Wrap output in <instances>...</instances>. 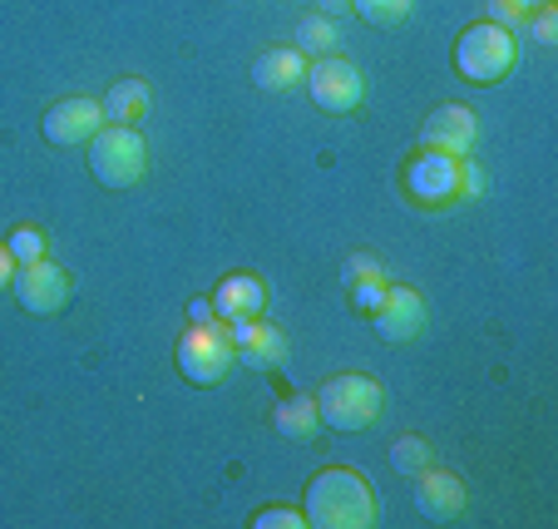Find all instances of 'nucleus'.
<instances>
[{
  "mask_svg": "<svg viewBox=\"0 0 558 529\" xmlns=\"http://www.w3.org/2000/svg\"><path fill=\"white\" fill-rule=\"evenodd\" d=\"M306 525L316 529H371L376 525V495L356 470H316L306 485Z\"/></svg>",
  "mask_w": 558,
  "mask_h": 529,
  "instance_id": "1",
  "label": "nucleus"
},
{
  "mask_svg": "<svg viewBox=\"0 0 558 529\" xmlns=\"http://www.w3.org/2000/svg\"><path fill=\"white\" fill-rule=\"evenodd\" d=\"M519 60V40L514 31L495 21H480L454 40V74H460L464 85H499Z\"/></svg>",
  "mask_w": 558,
  "mask_h": 529,
  "instance_id": "2",
  "label": "nucleus"
},
{
  "mask_svg": "<svg viewBox=\"0 0 558 529\" xmlns=\"http://www.w3.org/2000/svg\"><path fill=\"white\" fill-rule=\"evenodd\" d=\"M312 401H316V416H322L331 431H366V425L380 421L386 392H380V382L361 376V371H347V376L322 382V392H316Z\"/></svg>",
  "mask_w": 558,
  "mask_h": 529,
  "instance_id": "3",
  "label": "nucleus"
},
{
  "mask_svg": "<svg viewBox=\"0 0 558 529\" xmlns=\"http://www.w3.org/2000/svg\"><path fill=\"white\" fill-rule=\"evenodd\" d=\"M148 169V144L134 124H105L89 139V173L105 189H134Z\"/></svg>",
  "mask_w": 558,
  "mask_h": 529,
  "instance_id": "4",
  "label": "nucleus"
},
{
  "mask_svg": "<svg viewBox=\"0 0 558 529\" xmlns=\"http://www.w3.org/2000/svg\"><path fill=\"white\" fill-rule=\"evenodd\" d=\"M238 361V347H232V327L228 322H198L189 327V337L179 341V371L189 376L193 386H218L222 376Z\"/></svg>",
  "mask_w": 558,
  "mask_h": 529,
  "instance_id": "5",
  "label": "nucleus"
},
{
  "mask_svg": "<svg viewBox=\"0 0 558 529\" xmlns=\"http://www.w3.org/2000/svg\"><path fill=\"white\" fill-rule=\"evenodd\" d=\"M306 95L327 115H351L366 99V74L341 55H322L316 64H306Z\"/></svg>",
  "mask_w": 558,
  "mask_h": 529,
  "instance_id": "6",
  "label": "nucleus"
},
{
  "mask_svg": "<svg viewBox=\"0 0 558 529\" xmlns=\"http://www.w3.org/2000/svg\"><path fill=\"white\" fill-rule=\"evenodd\" d=\"M11 287H15V302H21L31 317H54V312H64V302H70V273H64L60 263H50V257L21 263Z\"/></svg>",
  "mask_w": 558,
  "mask_h": 529,
  "instance_id": "7",
  "label": "nucleus"
},
{
  "mask_svg": "<svg viewBox=\"0 0 558 529\" xmlns=\"http://www.w3.org/2000/svg\"><path fill=\"white\" fill-rule=\"evenodd\" d=\"M99 129H105V109H99V99H89V95L60 99V105H50L40 119V134L50 139L54 148H80V144H89Z\"/></svg>",
  "mask_w": 558,
  "mask_h": 529,
  "instance_id": "8",
  "label": "nucleus"
},
{
  "mask_svg": "<svg viewBox=\"0 0 558 529\" xmlns=\"http://www.w3.org/2000/svg\"><path fill=\"white\" fill-rule=\"evenodd\" d=\"M371 327L380 332L386 341H415L425 332V297L415 292V287H390L386 282V297H380V308L371 312Z\"/></svg>",
  "mask_w": 558,
  "mask_h": 529,
  "instance_id": "9",
  "label": "nucleus"
},
{
  "mask_svg": "<svg viewBox=\"0 0 558 529\" xmlns=\"http://www.w3.org/2000/svg\"><path fill=\"white\" fill-rule=\"evenodd\" d=\"M474 134H480V124H474L470 109H464V105H440L421 124V148H435V154L464 159V154L474 148Z\"/></svg>",
  "mask_w": 558,
  "mask_h": 529,
  "instance_id": "10",
  "label": "nucleus"
},
{
  "mask_svg": "<svg viewBox=\"0 0 558 529\" xmlns=\"http://www.w3.org/2000/svg\"><path fill=\"white\" fill-rule=\"evenodd\" d=\"M267 312V287H263V277L257 273H232V277H222V287L213 292V317L218 322H253V317H263Z\"/></svg>",
  "mask_w": 558,
  "mask_h": 529,
  "instance_id": "11",
  "label": "nucleus"
},
{
  "mask_svg": "<svg viewBox=\"0 0 558 529\" xmlns=\"http://www.w3.org/2000/svg\"><path fill=\"white\" fill-rule=\"evenodd\" d=\"M415 509H421L425 519H435V525H445V519H460L464 515V485L460 476H450V470H415Z\"/></svg>",
  "mask_w": 558,
  "mask_h": 529,
  "instance_id": "12",
  "label": "nucleus"
},
{
  "mask_svg": "<svg viewBox=\"0 0 558 529\" xmlns=\"http://www.w3.org/2000/svg\"><path fill=\"white\" fill-rule=\"evenodd\" d=\"M405 189H411L421 203L460 199V159H450V154H435V148H425V159H415L411 169H405Z\"/></svg>",
  "mask_w": 558,
  "mask_h": 529,
  "instance_id": "13",
  "label": "nucleus"
},
{
  "mask_svg": "<svg viewBox=\"0 0 558 529\" xmlns=\"http://www.w3.org/2000/svg\"><path fill=\"white\" fill-rule=\"evenodd\" d=\"M232 347H238V357L247 361V366L257 371H272L287 361V337L282 327H272V322L253 317V322H232Z\"/></svg>",
  "mask_w": 558,
  "mask_h": 529,
  "instance_id": "14",
  "label": "nucleus"
},
{
  "mask_svg": "<svg viewBox=\"0 0 558 529\" xmlns=\"http://www.w3.org/2000/svg\"><path fill=\"white\" fill-rule=\"evenodd\" d=\"M253 85L267 89V95H287V89L306 85V55L302 50H267L253 60Z\"/></svg>",
  "mask_w": 558,
  "mask_h": 529,
  "instance_id": "15",
  "label": "nucleus"
},
{
  "mask_svg": "<svg viewBox=\"0 0 558 529\" xmlns=\"http://www.w3.org/2000/svg\"><path fill=\"white\" fill-rule=\"evenodd\" d=\"M99 109H105V124H134V119L148 115V85L134 80V74H124V80L109 85V95L99 99Z\"/></svg>",
  "mask_w": 558,
  "mask_h": 529,
  "instance_id": "16",
  "label": "nucleus"
},
{
  "mask_svg": "<svg viewBox=\"0 0 558 529\" xmlns=\"http://www.w3.org/2000/svg\"><path fill=\"white\" fill-rule=\"evenodd\" d=\"M272 425L282 435H292V441H316V425H322V416H316L312 396H292V401H282L272 411Z\"/></svg>",
  "mask_w": 558,
  "mask_h": 529,
  "instance_id": "17",
  "label": "nucleus"
},
{
  "mask_svg": "<svg viewBox=\"0 0 558 529\" xmlns=\"http://www.w3.org/2000/svg\"><path fill=\"white\" fill-rule=\"evenodd\" d=\"M337 45H341V31H337V21L331 15H306L302 25H296V50L302 55H337Z\"/></svg>",
  "mask_w": 558,
  "mask_h": 529,
  "instance_id": "18",
  "label": "nucleus"
},
{
  "mask_svg": "<svg viewBox=\"0 0 558 529\" xmlns=\"http://www.w3.org/2000/svg\"><path fill=\"white\" fill-rule=\"evenodd\" d=\"M351 11L371 25H401L411 15V0H351Z\"/></svg>",
  "mask_w": 558,
  "mask_h": 529,
  "instance_id": "19",
  "label": "nucleus"
},
{
  "mask_svg": "<svg viewBox=\"0 0 558 529\" xmlns=\"http://www.w3.org/2000/svg\"><path fill=\"white\" fill-rule=\"evenodd\" d=\"M390 460H396V470H401V476H415V470L430 466V445H425L421 435H401V441L390 445Z\"/></svg>",
  "mask_w": 558,
  "mask_h": 529,
  "instance_id": "20",
  "label": "nucleus"
},
{
  "mask_svg": "<svg viewBox=\"0 0 558 529\" xmlns=\"http://www.w3.org/2000/svg\"><path fill=\"white\" fill-rule=\"evenodd\" d=\"M5 248H11L15 263H40L45 257V233L40 228H15V233L5 238Z\"/></svg>",
  "mask_w": 558,
  "mask_h": 529,
  "instance_id": "21",
  "label": "nucleus"
},
{
  "mask_svg": "<svg viewBox=\"0 0 558 529\" xmlns=\"http://www.w3.org/2000/svg\"><path fill=\"white\" fill-rule=\"evenodd\" d=\"M341 277H347V282H386V267H380L376 253H351Z\"/></svg>",
  "mask_w": 558,
  "mask_h": 529,
  "instance_id": "22",
  "label": "nucleus"
},
{
  "mask_svg": "<svg viewBox=\"0 0 558 529\" xmlns=\"http://www.w3.org/2000/svg\"><path fill=\"white\" fill-rule=\"evenodd\" d=\"M489 21L505 25V31H519V25L529 21V11L519 5V0H489Z\"/></svg>",
  "mask_w": 558,
  "mask_h": 529,
  "instance_id": "23",
  "label": "nucleus"
},
{
  "mask_svg": "<svg viewBox=\"0 0 558 529\" xmlns=\"http://www.w3.org/2000/svg\"><path fill=\"white\" fill-rule=\"evenodd\" d=\"M351 297H356V308L371 317L380 308V297H386V282H351Z\"/></svg>",
  "mask_w": 558,
  "mask_h": 529,
  "instance_id": "24",
  "label": "nucleus"
},
{
  "mask_svg": "<svg viewBox=\"0 0 558 529\" xmlns=\"http://www.w3.org/2000/svg\"><path fill=\"white\" fill-rule=\"evenodd\" d=\"M554 35H558L554 5H538V11H534V40H538V45H554Z\"/></svg>",
  "mask_w": 558,
  "mask_h": 529,
  "instance_id": "25",
  "label": "nucleus"
},
{
  "mask_svg": "<svg viewBox=\"0 0 558 529\" xmlns=\"http://www.w3.org/2000/svg\"><path fill=\"white\" fill-rule=\"evenodd\" d=\"M257 529H272V525H287V529H302L306 515H292V509H263V515L253 519Z\"/></svg>",
  "mask_w": 558,
  "mask_h": 529,
  "instance_id": "26",
  "label": "nucleus"
},
{
  "mask_svg": "<svg viewBox=\"0 0 558 529\" xmlns=\"http://www.w3.org/2000/svg\"><path fill=\"white\" fill-rule=\"evenodd\" d=\"M460 193L464 199H480V193H485V173L474 169L470 159H460Z\"/></svg>",
  "mask_w": 558,
  "mask_h": 529,
  "instance_id": "27",
  "label": "nucleus"
},
{
  "mask_svg": "<svg viewBox=\"0 0 558 529\" xmlns=\"http://www.w3.org/2000/svg\"><path fill=\"white\" fill-rule=\"evenodd\" d=\"M189 322L198 327V322H213V297H193L189 302Z\"/></svg>",
  "mask_w": 558,
  "mask_h": 529,
  "instance_id": "28",
  "label": "nucleus"
},
{
  "mask_svg": "<svg viewBox=\"0 0 558 529\" xmlns=\"http://www.w3.org/2000/svg\"><path fill=\"white\" fill-rule=\"evenodd\" d=\"M15 267H21V263H15V257H11V248L0 243V292H5V287H11V277H15Z\"/></svg>",
  "mask_w": 558,
  "mask_h": 529,
  "instance_id": "29",
  "label": "nucleus"
},
{
  "mask_svg": "<svg viewBox=\"0 0 558 529\" xmlns=\"http://www.w3.org/2000/svg\"><path fill=\"white\" fill-rule=\"evenodd\" d=\"M341 11H351V0H322V15H331V21H337Z\"/></svg>",
  "mask_w": 558,
  "mask_h": 529,
  "instance_id": "30",
  "label": "nucleus"
}]
</instances>
